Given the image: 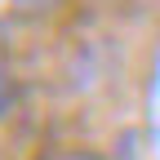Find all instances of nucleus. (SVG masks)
I'll return each instance as SVG.
<instances>
[{"label": "nucleus", "mask_w": 160, "mask_h": 160, "mask_svg": "<svg viewBox=\"0 0 160 160\" xmlns=\"http://www.w3.org/2000/svg\"><path fill=\"white\" fill-rule=\"evenodd\" d=\"M53 160H98V156H89V151H62V156H53Z\"/></svg>", "instance_id": "obj_1"}, {"label": "nucleus", "mask_w": 160, "mask_h": 160, "mask_svg": "<svg viewBox=\"0 0 160 160\" xmlns=\"http://www.w3.org/2000/svg\"><path fill=\"white\" fill-rule=\"evenodd\" d=\"M9 107V89H0V111H5Z\"/></svg>", "instance_id": "obj_2"}, {"label": "nucleus", "mask_w": 160, "mask_h": 160, "mask_svg": "<svg viewBox=\"0 0 160 160\" xmlns=\"http://www.w3.org/2000/svg\"><path fill=\"white\" fill-rule=\"evenodd\" d=\"M13 5H45V0H13Z\"/></svg>", "instance_id": "obj_3"}, {"label": "nucleus", "mask_w": 160, "mask_h": 160, "mask_svg": "<svg viewBox=\"0 0 160 160\" xmlns=\"http://www.w3.org/2000/svg\"><path fill=\"white\" fill-rule=\"evenodd\" d=\"M0 5H5V0H0ZM9 5H13V0H9Z\"/></svg>", "instance_id": "obj_4"}]
</instances>
